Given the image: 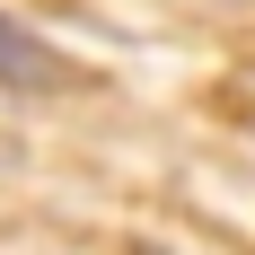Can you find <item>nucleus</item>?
<instances>
[{
  "label": "nucleus",
  "mask_w": 255,
  "mask_h": 255,
  "mask_svg": "<svg viewBox=\"0 0 255 255\" xmlns=\"http://www.w3.org/2000/svg\"><path fill=\"white\" fill-rule=\"evenodd\" d=\"M141 255H150V247H141Z\"/></svg>",
  "instance_id": "nucleus-2"
},
{
  "label": "nucleus",
  "mask_w": 255,
  "mask_h": 255,
  "mask_svg": "<svg viewBox=\"0 0 255 255\" xmlns=\"http://www.w3.org/2000/svg\"><path fill=\"white\" fill-rule=\"evenodd\" d=\"M71 62L35 35V26H18V18H0V88L9 97H53V88H71Z\"/></svg>",
  "instance_id": "nucleus-1"
}]
</instances>
